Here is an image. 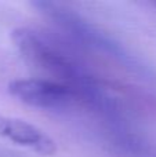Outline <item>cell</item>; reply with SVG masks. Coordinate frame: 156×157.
<instances>
[{"label":"cell","instance_id":"1","mask_svg":"<svg viewBox=\"0 0 156 157\" xmlns=\"http://www.w3.org/2000/svg\"><path fill=\"white\" fill-rule=\"evenodd\" d=\"M13 41L26 62L71 87L82 98L83 106L98 119L123 114L116 98L99 78L77 58L46 36L30 28H17L11 33Z\"/></svg>","mask_w":156,"mask_h":157},{"label":"cell","instance_id":"2","mask_svg":"<svg viewBox=\"0 0 156 157\" xmlns=\"http://www.w3.org/2000/svg\"><path fill=\"white\" fill-rule=\"evenodd\" d=\"M35 7L79 46L101 52L129 68H138L137 59L120 43L69 7L54 2H36Z\"/></svg>","mask_w":156,"mask_h":157},{"label":"cell","instance_id":"3","mask_svg":"<svg viewBox=\"0 0 156 157\" xmlns=\"http://www.w3.org/2000/svg\"><path fill=\"white\" fill-rule=\"evenodd\" d=\"M8 91L30 108L50 112H68L82 105V98L71 87L47 78H19L8 84Z\"/></svg>","mask_w":156,"mask_h":157},{"label":"cell","instance_id":"4","mask_svg":"<svg viewBox=\"0 0 156 157\" xmlns=\"http://www.w3.org/2000/svg\"><path fill=\"white\" fill-rule=\"evenodd\" d=\"M101 125L105 141L118 157H156V149L130 127L126 119Z\"/></svg>","mask_w":156,"mask_h":157},{"label":"cell","instance_id":"5","mask_svg":"<svg viewBox=\"0 0 156 157\" xmlns=\"http://www.w3.org/2000/svg\"><path fill=\"white\" fill-rule=\"evenodd\" d=\"M0 136L43 156L57 152L55 142L43 130L17 117L0 114Z\"/></svg>","mask_w":156,"mask_h":157},{"label":"cell","instance_id":"6","mask_svg":"<svg viewBox=\"0 0 156 157\" xmlns=\"http://www.w3.org/2000/svg\"><path fill=\"white\" fill-rule=\"evenodd\" d=\"M155 6H156V3H155Z\"/></svg>","mask_w":156,"mask_h":157}]
</instances>
